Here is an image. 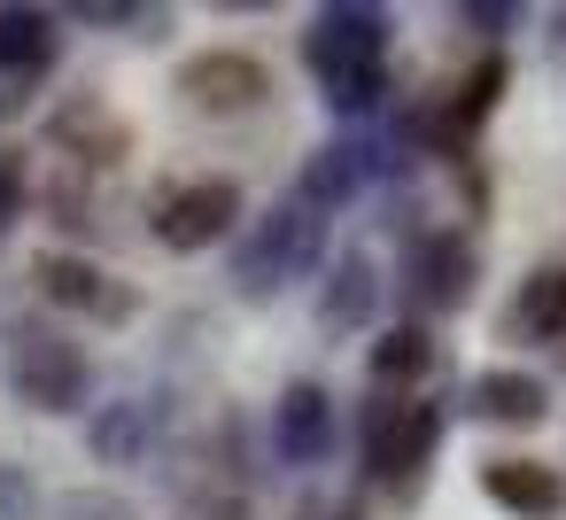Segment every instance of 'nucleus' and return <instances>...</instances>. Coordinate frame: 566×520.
Masks as SVG:
<instances>
[{
	"label": "nucleus",
	"instance_id": "1",
	"mask_svg": "<svg viewBox=\"0 0 566 520\" xmlns=\"http://www.w3.org/2000/svg\"><path fill=\"white\" fill-rule=\"evenodd\" d=\"M9 381H17L24 404L63 412V404H78V388H86V357L63 350V342H48V334H17V342H9Z\"/></svg>",
	"mask_w": 566,
	"mask_h": 520
},
{
	"label": "nucleus",
	"instance_id": "2",
	"mask_svg": "<svg viewBox=\"0 0 566 520\" xmlns=\"http://www.w3.org/2000/svg\"><path fill=\"white\" fill-rule=\"evenodd\" d=\"M179 94L195 102V110H249V102H264L272 94V71L256 63V55H195L187 71H179Z\"/></svg>",
	"mask_w": 566,
	"mask_h": 520
},
{
	"label": "nucleus",
	"instance_id": "3",
	"mask_svg": "<svg viewBox=\"0 0 566 520\" xmlns=\"http://www.w3.org/2000/svg\"><path fill=\"white\" fill-rule=\"evenodd\" d=\"M233 218H241V195H233L226 179H202V187H187V195H171V202L156 210V233H164L171 249H210Z\"/></svg>",
	"mask_w": 566,
	"mask_h": 520
},
{
	"label": "nucleus",
	"instance_id": "4",
	"mask_svg": "<svg viewBox=\"0 0 566 520\" xmlns=\"http://www.w3.org/2000/svg\"><path fill=\"white\" fill-rule=\"evenodd\" d=\"M481 489L496 497V505H512V512H527V520H551L558 512V474L551 466H535V458H489L481 466Z\"/></svg>",
	"mask_w": 566,
	"mask_h": 520
},
{
	"label": "nucleus",
	"instance_id": "5",
	"mask_svg": "<svg viewBox=\"0 0 566 520\" xmlns=\"http://www.w3.org/2000/svg\"><path fill=\"white\" fill-rule=\"evenodd\" d=\"M434 435H442L434 404H411L403 419H396V412H380V419H373V458H380V474H419V466H427V450H434Z\"/></svg>",
	"mask_w": 566,
	"mask_h": 520
},
{
	"label": "nucleus",
	"instance_id": "6",
	"mask_svg": "<svg viewBox=\"0 0 566 520\" xmlns=\"http://www.w3.org/2000/svg\"><path fill=\"white\" fill-rule=\"evenodd\" d=\"M512 326L527 342H558L566 334V272H535L520 288V303H512Z\"/></svg>",
	"mask_w": 566,
	"mask_h": 520
},
{
	"label": "nucleus",
	"instance_id": "7",
	"mask_svg": "<svg viewBox=\"0 0 566 520\" xmlns=\"http://www.w3.org/2000/svg\"><path fill=\"white\" fill-rule=\"evenodd\" d=\"M473 404H481L489 419L527 427V419H543V381H535V373H481V381H473Z\"/></svg>",
	"mask_w": 566,
	"mask_h": 520
},
{
	"label": "nucleus",
	"instance_id": "8",
	"mask_svg": "<svg viewBox=\"0 0 566 520\" xmlns=\"http://www.w3.org/2000/svg\"><path fill=\"white\" fill-rule=\"evenodd\" d=\"M48 17H32V9H0V63H48Z\"/></svg>",
	"mask_w": 566,
	"mask_h": 520
},
{
	"label": "nucleus",
	"instance_id": "9",
	"mask_svg": "<svg viewBox=\"0 0 566 520\" xmlns=\"http://www.w3.org/2000/svg\"><path fill=\"white\" fill-rule=\"evenodd\" d=\"M40 288L55 303H102V272L86 257H40Z\"/></svg>",
	"mask_w": 566,
	"mask_h": 520
},
{
	"label": "nucleus",
	"instance_id": "10",
	"mask_svg": "<svg viewBox=\"0 0 566 520\" xmlns=\"http://www.w3.org/2000/svg\"><path fill=\"white\" fill-rule=\"evenodd\" d=\"M419 365H427V334H419V326H396V334L373 342V373H380V381H411Z\"/></svg>",
	"mask_w": 566,
	"mask_h": 520
},
{
	"label": "nucleus",
	"instance_id": "11",
	"mask_svg": "<svg viewBox=\"0 0 566 520\" xmlns=\"http://www.w3.org/2000/svg\"><path fill=\"white\" fill-rule=\"evenodd\" d=\"M318 435H326V396L318 388H287V450H303Z\"/></svg>",
	"mask_w": 566,
	"mask_h": 520
},
{
	"label": "nucleus",
	"instance_id": "12",
	"mask_svg": "<svg viewBox=\"0 0 566 520\" xmlns=\"http://www.w3.org/2000/svg\"><path fill=\"white\" fill-rule=\"evenodd\" d=\"M496 94H504V55H489V63H481V71L465 79V102H458V125H481Z\"/></svg>",
	"mask_w": 566,
	"mask_h": 520
}]
</instances>
